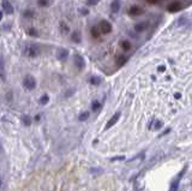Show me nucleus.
Returning a JSON list of instances; mask_svg holds the SVG:
<instances>
[{
	"label": "nucleus",
	"mask_w": 192,
	"mask_h": 191,
	"mask_svg": "<svg viewBox=\"0 0 192 191\" xmlns=\"http://www.w3.org/2000/svg\"><path fill=\"white\" fill-rule=\"evenodd\" d=\"M5 77H6V73H5L4 60H3L1 57H0V78H1V80H5Z\"/></svg>",
	"instance_id": "nucleus-17"
},
{
	"label": "nucleus",
	"mask_w": 192,
	"mask_h": 191,
	"mask_svg": "<svg viewBox=\"0 0 192 191\" xmlns=\"http://www.w3.org/2000/svg\"><path fill=\"white\" fill-rule=\"evenodd\" d=\"M90 34H91V36L94 37V39H98V37L101 36V31H100V29H98L97 25H94V27H91Z\"/></svg>",
	"instance_id": "nucleus-15"
},
{
	"label": "nucleus",
	"mask_w": 192,
	"mask_h": 191,
	"mask_svg": "<svg viewBox=\"0 0 192 191\" xmlns=\"http://www.w3.org/2000/svg\"><path fill=\"white\" fill-rule=\"evenodd\" d=\"M148 27H149V22H145V21H143V22H139V23H137L136 25H135V31H137V33H142V31H144V30H147L148 29Z\"/></svg>",
	"instance_id": "nucleus-9"
},
{
	"label": "nucleus",
	"mask_w": 192,
	"mask_h": 191,
	"mask_svg": "<svg viewBox=\"0 0 192 191\" xmlns=\"http://www.w3.org/2000/svg\"><path fill=\"white\" fill-rule=\"evenodd\" d=\"M23 54L27 57V58L35 59V58H37V57H40V54H41V48L38 47L37 45H35V43L25 45L24 48H23Z\"/></svg>",
	"instance_id": "nucleus-1"
},
{
	"label": "nucleus",
	"mask_w": 192,
	"mask_h": 191,
	"mask_svg": "<svg viewBox=\"0 0 192 191\" xmlns=\"http://www.w3.org/2000/svg\"><path fill=\"white\" fill-rule=\"evenodd\" d=\"M71 40H72L74 43H79V42L82 41L81 33H79V31H73L72 35H71Z\"/></svg>",
	"instance_id": "nucleus-16"
},
{
	"label": "nucleus",
	"mask_w": 192,
	"mask_h": 191,
	"mask_svg": "<svg viewBox=\"0 0 192 191\" xmlns=\"http://www.w3.org/2000/svg\"><path fill=\"white\" fill-rule=\"evenodd\" d=\"M48 102H49V95L45 94V95H42V97H40V104L41 105H47Z\"/></svg>",
	"instance_id": "nucleus-24"
},
{
	"label": "nucleus",
	"mask_w": 192,
	"mask_h": 191,
	"mask_svg": "<svg viewBox=\"0 0 192 191\" xmlns=\"http://www.w3.org/2000/svg\"><path fill=\"white\" fill-rule=\"evenodd\" d=\"M73 62H74V66L78 70H83L85 67V60H84V58L81 54H76L74 55Z\"/></svg>",
	"instance_id": "nucleus-7"
},
{
	"label": "nucleus",
	"mask_w": 192,
	"mask_h": 191,
	"mask_svg": "<svg viewBox=\"0 0 192 191\" xmlns=\"http://www.w3.org/2000/svg\"><path fill=\"white\" fill-rule=\"evenodd\" d=\"M100 3V0H86V5L88 6H95Z\"/></svg>",
	"instance_id": "nucleus-28"
},
{
	"label": "nucleus",
	"mask_w": 192,
	"mask_h": 191,
	"mask_svg": "<svg viewBox=\"0 0 192 191\" xmlns=\"http://www.w3.org/2000/svg\"><path fill=\"white\" fill-rule=\"evenodd\" d=\"M120 7H121V1H120V0H114V1L111 4L112 12H119Z\"/></svg>",
	"instance_id": "nucleus-13"
},
{
	"label": "nucleus",
	"mask_w": 192,
	"mask_h": 191,
	"mask_svg": "<svg viewBox=\"0 0 192 191\" xmlns=\"http://www.w3.org/2000/svg\"><path fill=\"white\" fill-rule=\"evenodd\" d=\"M126 61H127V57H125V55H119V57L117 58V60H115V64H117L118 67H121V66H124L125 64H126Z\"/></svg>",
	"instance_id": "nucleus-14"
},
{
	"label": "nucleus",
	"mask_w": 192,
	"mask_h": 191,
	"mask_svg": "<svg viewBox=\"0 0 192 191\" xmlns=\"http://www.w3.org/2000/svg\"><path fill=\"white\" fill-rule=\"evenodd\" d=\"M161 126H162V123H161L160 120H155V126H154V127H155V129L157 130V129H160Z\"/></svg>",
	"instance_id": "nucleus-29"
},
{
	"label": "nucleus",
	"mask_w": 192,
	"mask_h": 191,
	"mask_svg": "<svg viewBox=\"0 0 192 191\" xmlns=\"http://www.w3.org/2000/svg\"><path fill=\"white\" fill-rule=\"evenodd\" d=\"M60 31L62 33V34H69V31H70V27L65 23V22H61L60 23Z\"/></svg>",
	"instance_id": "nucleus-18"
},
{
	"label": "nucleus",
	"mask_w": 192,
	"mask_h": 191,
	"mask_svg": "<svg viewBox=\"0 0 192 191\" xmlns=\"http://www.w3.org/2000/svg\"><path fill=\"white\" fill-rule=\"evenodd\" d=\"M40 119H41V116H40V114H37V116L35 117V120H36V121H38Z\"/></svg>",
	"instance_id": "nucleus-34"
},
{
	"label": "nucleus",
	"mask_w": 192,
	"mask_h": 191,
	"mask_svg": "<svg viewBox=\"0 0 192 191\" xmlns=\"http://www.w3.org/2000/svg\"><path fill=\"white\" fill-rule=\"evenodd\" d=\"M120 47H121L123 50H125V52H129V50L132 48V43L129 40H123L120 42Z\"/></svg>",
	"instance_id": "nucleus-12"
},
{
	"label": "nucleus",
	"mask_w": 192,
	"mask_h": 191,
	"mask_svg": "<svg viewBox=\"0 0 192 191\" xmlns=\"http://www.w3.org/2000/svg\"><path fill=\"white\" fill-rule=\"evenodd\" d=\"M35 16V13H34V11L33 10H27L24 12V17L25 18H33Z\"/></svg>",
	"instance_id": "nucleus-27"
},
{
	"label": "nucleus",
	"mask_w": 192,
	"mask_h": 191,
	"mask_svg": "<svg viewBox=\"0 0 192 191\" xmlns=\"http://www.w3.org/2000/svg\"><path fill=\"white\" fill-rule=\"evenodd\" d=\"M81 11H82L83 15H88L89 13V10H85V9H81Z\"/></svg>",
	"instance_id": "nucleus-32"
},
{
	"label": "nucleus",
	"mask_w": 192,
	"mask_h": 191,
	"mask_svg": "<svg viewBox=\"0 0 192 191\" xmlns=\"http://www.w3.org/2000/svg\"><path fill=\"white\" fill-rule=\"evenodd\" d=\"M1 184H3V182H1V179H0V186H1Z\"/></svg>",
	"instance_id": "nucleus-36"
},
{
	"label": "nucleus",
	"mask_w": 192,
	"mask_h": 191,
	"mask_svg": "<svg viewBox=\"0 0 192 191\" xmlns=\"http://www.w3.org/2000/svg\"><path fill=\"white\" fill-rule=\"evenodd\" d=\"M23 87L27 89V90H34L36 88V80L30 75L25 76V78L23 80Z\"/></svg>",
	"instance_id": "nucleus-2"
},
{
	"label": "nucleus",
	"mask_w": 192,
	"mask_h": 191,
	"mask_svg": "<svg viewBox=\"0 0 192 191\" xmlns=\"http://www.w3.org/2000/svg\"><path fill=\"white\" fill-rule=\"evenodd\" d=\"M89 117H90V113H89L88 111H85V112H83V113L79 114L78 119H79V121H85V120L89 119Z\"/></svg>",
	"instance_id": "nucleus-19"
},
{
	"label": "nucleus",
	"mask_w": 192,
	"mask_h": 191,
	"mask_svg": "<svg viewBox=\"0 0 192 191\" xmlns=\"http://www.w3.org/2000/svg\"><path fill=\"white\" fill-rule=\"evenodd\" d=\"M3 10H4L5 13H7V15L13 13V6L11 5V3L9 1V0H3Z\"/></svg>",
	"instance_id": "nucleus-10"
},
{
	"label": "nucleus",
	"mask_w": 192,
	"mask_h": 191,
	"mask_svg": "<svg viewBox=\"0 0 192 191\" xmlns=\"http://www.w3.org/2000/svg\"><path fill=\"white\" fill-rule=\"evenodd\" d=\"M1 18H3V11H0V21H1Z\"/></svg>",
	"instance_id": "nucleus-35"
},
{
	"label": "nucleus",
	"mask_w": 192,
	"mask_h": 191,
	"mask_svg": "<svg viewBox=\"0 0 192 191\" xmlns=\"http://www.w3.org/2000/svg\"><path fill=\"white\" fill-rule=\"evenodd\" d=\"M49 4H50L49 0H37V5L40 7H47L49 6Z\"/></svg>",
	"instance_id": "nucleus-23"
},
{
	"label": "nucleus",
	"mask_w": 192,
	"mask_h": 191,
	"mask_svg": "<svg viewBox=\"0 0 192 191\" xmlns=\"http://www.w3.org/2000/svg\"><path fill=\"white\" fill-rule=\"evenodd\" d=\"M184 173H185V170H181V172H180V173H179V174H178V175L174 178V180H173V182H172V184H171L169 191H178L179 184H180V182H181V178H183Z\"/></svg>",
	"instance_id": "nucleus-4"
},
{
	"label": "nucleus",
	"mask_w": 192,
	"mask_h": 191,
	"mask_svg": "<svg viewBox=\"0 0 192 191\" xmlns=\"http://www.w3.org/2000/svg\"><path fill=\"white\" fill-rule=\"evenodd\" d=\"M119 118H120V112H117L115 114H113V117L107 121V124H106V127L105 129L106 130H108V129H111L112 126H114L115 124H117V121L119 120Z\"/></svg>",
	"instance_id": "nucleus-8"
},
{
	"label": "nucleus",
	"mask_w": 192,
	"mask_h": 191,
	"mask_svg": "<svg viewBox=\"0 0 192 191\" xmlns=\"http://www.w3.org/2000/svg\"><path fill=\"white\" fill-rule=\"evenodd\" d=\"M143 13H144V10L138 5H133L129 9V15L131 17H138V16H142Z\"/></svg>",
	"instance_id": "nucleus-5"
},
{
	"label": "nucleus",
	"mask_w": 192,
	"mask_h": 191,
	"mask_svg": "<svg viewBox=\"0 0 192 191\" xmlns=\"http://www.w3.org/2000/svg\"><path fill=\"white\" fill-rule=\"evenodd\" d=\"M97 27H98V29H100L101 34H105V35H107V34L112 33V29H113V27H112V23H111L109 21H106V19L101 21V22H100V24L97 25Z\"/></svg>",
	"instance_id": "nucleus-3"
},
{
	"label": "nucleus",
	"mask_w": 192,
	"mask_h": 191,
	"mask_svg": "<svg viewBox=\"0 0 192 191\" xmlns=\"http://www.w3.org/2000/svg\"><path fill=\"white\" fill-rule=\"evenodd\" d=\"M100 107H101V102H100V101L94 100L93 102H91V109H93L94 112H96L97 109H100Z\"/></svg>",
	"instance_id": "nucleus-20"
},
{
	"label": "nucleus",
	"mask_w": 192,
	"mask_h": 191,
	"mask_svg": "<svg viewBox=\"0 0 192 191\" xmlns=\"http://www.w3.org/2000/svg\"><path fill=\"white\" fill-rule=\"evenodd\" d=\"M22 121L24 123L25 126H30V124H31V119H30V117H28V116H23V117H22Z\"/></svg>",
	"instance_id": "nucleus-26"
},
{
	"label": "nucleus",
	"mask_w": 192,
	"mask_h": 191,
	"mask_svg": "<svg viewBox=\"0 0 192 191\" xmlns=\"http://www.w3.org/2000/svg\"><path fill=\"white\" fill-rule=\"evenodd\" d=\"M69 57V50L65 48H59L58 52H57V58L59 60H65Z\"/></svg>",
	"instance_id": "nucleus-11"
},
{
	"label": "nucleus",
	"mask_w": 192,
	"mask_h": 191,
	"mask_svg": "<svg viewBox=\"0 0 192 191\" xmlns=\"http://www.w3.org/2000/svg\"><path fill=\"white\" fill-rule=\"evenodd\" d=\"M89 82H90L93 85H98L101 83V78L100 77H96V76H93V77L89 80Z\"/></svg>",
	"instance_id": "nucleus-21"
},
{
	"label": "nucleus",
	"mask_w": 192,
	"mask_h": 191,
	"mask_svg": "<svg viewBox=\"0 0 192 191\" xmlns=\"http://www.w3.org/2000/svg\"><path fill=\"white\" fill-rule=\"evenodd\" d=\"M147 1L149 3V4H151V5H155V4H157L160 0H147Z\"/></svg>",
	"instance_id": "nucleus-30"
},
{
	"label": "nucleus",
	"mask_w": 192,
	"mask_h": 191,
	"mask_svg": "<svg viewBox=\"0 0 192 191\" xmlns=\"http://www.w3.org/2000/svg\"><path fill=\"white\" fill-rule=\"evenodd\" d=\"M27 34H28L29 36H33V37L38 36V31H37L35 28H29V29L27 30Z\"/></svg>",
	"instance_id": "nucleus-22"
},
{
	"label": "nucleus",
	"mask_w": 192,
	"mask_h": 191,
	"mask_svg": "<svg viewBox=\"0 0 192 191\" xmlns=\"http://www.w3.org/2000/svg\"><path fill=\"white\" fill-rule=\"evenodd\" d=\"M174 97H175V99H180V97H181V94H180V93H175V94H174Z\"/></svg>",
	"instance_id": "nucleus-33"
},
{
	"label": "nucleus",
	"mask_w": 192,
	"mask_h": 191,
	"mask_svg": "<svg viewBox=\"0 0 192 191\" xmlns=\"http://www.w3.org/2000/svg\"><path fill=\"white\" fill-rule=\"evenodd\" d=\"M183 9V3L179 1V0H176V1H173L172 4H169L167 6V10L168 12H171V13H175V12H179Z\"/></svg>",
	"instance_id": "nucleus-6"
},
{
	"label": "nucleus",
	"mask_w": 192,
	"mask_h": 191,
	"mask_svg": "<svg viewBox=\"0 0 192 191\" xmlns=\"http://www.w3.org/2000/svg\"><path fill=\"white\" fill-rule=\"evenodd\" d=\"M164 70H166V66H163V65H160V66H159V71H160V72H163Z\"/></svg>",
	"instance_id": "nucleus-31"
},
{
	"label": "nucleus",
	"mask_w": 192,
	"mask_h": 191,
	"mask_svg": "<svg viewBox=\"0 0 192 191\" xmlns=\"http://www.w3.org/2000/svg\"><path fill=\"white\" fill-rule=\"evenodd\" d=\"M187 21H188V19H187L186 17H180V18H179V19H178V22H176V24L179 25V27H184V25H185V24L187 23Z\"/></svg>",
	"instance_id": "nucleus-25"
}]
</instances>
